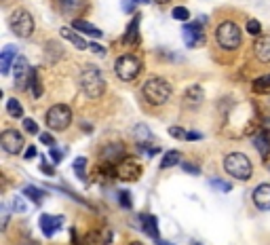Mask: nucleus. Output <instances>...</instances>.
<instances>
[{
    "label": "nucleus",
    "instance_id": "obj_1",
    "mask_svg": "<svg viewBox=\"0 0 270 245\" xmlns=\"http://www.w3.org/2000/svg\"><path fill=\"white\" fill-rule=\"evenodd\" d=\"M78 82H80V91L91 100H97L106 93V79L101 74V70L93 63H89L80 70V76H78Z\"/></svg>",
    "mask_w": 270,
    "mask_h": 245
},
{
    "label": "nucleus",
    "instance_id": "obj_2",
    "mask_svg": "<svg viewBox=\"0 0 270 245\" xmlns=\"http://www.w3.org/2000/svg\"><path fill=\"white\" fill-rule=\"evenodd\" d=\"M141 91H144L146 102L152 106H163L171 98V85L165 79H148Z\"/></svg>",
    "mask_w": 270,
    "mask_h": 245
},
{
    "label": "nucleus",
    "instance_id": "obj_3",
    "mask_svg": "<svg viewBox=\"0 0 270 245\" xmlns=\"http://www.w3.org/2000/svg\"><path fill=\"white\" fill-rule=\"evenodd\" d=\"M224 169H226V173H230L232 178L236 180H249L253 173V165L251 161H249V157H245L243 152H230L226 159H224Z\"/></svg>",
    "mask_w": 270,
    "mask_h": 245
},
{
    "label": "nucleus",
    "instance_id": "obj_4",
    "mask_svg": "<svg viewBox=\"0 0 270 245\" xmlns=\"http://www.w3.org/2000/svg\"><path fill=\"white\" fill-rule=\"evenodd\" d=\"M215 41H217V44H220L222 49L232 51V49H236L241 44L243 32L234 21H224V23L217 25V30H215Z\"/></svg>",
    "mask_w": 270,
    "mask_h": 245
},
{
    "label": "nucleus",
    "instance_id": "obj_5",
    "mask_svg": "<svg viewBox=\"0 0 270 245\" xmlns=\"http://www.w3.org/2000/svg\"><path fill=\"white\" fill-rule=\"evenodd\" d=\"M114 72H116V76L120 81H125V82H131L135 81L139 76L141 72V61H139V57L137 55H131V53H125V55H120L116 63H114Z\"/></svg>",
    "mask_w": 270,
    "mask_h": 245
},
{
    "label": "nucleus",
    "instance_id": "obj_6",
    "mask_svg": "<svg viewBox=\"0 0 270 245\" xmlns=\"http://www.w3.org/2000/svg\"><path fill=\"white\" fill-rule=\"evenodd\" d=\"M44 121H47L49 129H53V131H63V129L70 127V122H72V110H70V106H66V104H55L47 110Z\"/></svg>",
    "mask_w": 270,
    "mask_h": 245
},
{
    "label": "nucleus",
    "instance_id": "obj_7",
    "mask_svg": "<svg viewBox=\"0 0 270 245\" xmlns=\"http://www.w3.org/2000/svg\"><path fill=\"white\" fill-rule=\"evenodd\" d=\"M11 30L19 38H30L32 32H34V17L25 9H17L11 15Z\"/></svg>",
    "mask_w": 270,
    "mask_h": 245
},
{
    "label": "nucleus",
    "instance_id": "obj_8",
    "mask_svg": "<svg viewBox=\"0 0 270 245\" xmlns=\"http://www.w3.org/2000/svg\"><path fill=\"white\" fill-rule=\"evenodd\" d=\"M182 34H184V42L186 47L190 49H198L205 44V30H203V23L198 21H190V23H184L182 28Z\"/></svg>",
    "mask_w": 270,
    "mask_h": 245
},
{
    "label": "nucleus",
    "instance_id": "obj_9",
    "mask_svg": "<svg viewBox=\"0 0 270 245\" xmlns=\"http://www.w3.org/2000/svg\"><path fill=\"white\" fill-rule=\"evenodd\" d=\"M13 74H15V85L17 89H28L30 87V79H32V68L28 60L23 55H19L15 63H13Z\"/></svg>",
    "mask_w": 270,
    "mask_h": 245
},
{
    "label": "nucleus",
    "instance_id": "obj_10",
    "mask_svg": "<svg viewBox=\"0 0 270 245\" xmlns=\"http://www.w3.org/2000/svg\"><path fill=\"white\" fill-rule=\"evenodd\" d=\"M0 144L9 154H19L23 148V135L17 131V129H4L0 133Z\"/></svg>",
    "mask_w": 270,
    "mask_h": 245
},
{
    "label": "nucleus",
    "instance_id": "obj_11",
    "mask_svg": "<svg viewBox=\"0 0 270 245\" xmlns=\"http://www.w3.org/2000/svg\"><path fill=\"white\" fill-rule=\"evenodd\" d=\"M99 159L104 161V163H108V165H118L120 161H125V146L118 144V142H112V144L101 148Z\"/></svg>",
    "mask_w": 270,
    "mask_h": 245
},
{
    "label": "nucleus",
    "instance_id": "obj_12",
    "mask_svg": "<svg viewBox=\"0 0 270 245\" xmlns=\"http://www.w3.org/2000/svg\"><path fill=\"white\" fill-rule=\"evenodd\" d=\"M139 173H141V167L135 163V159H125V161H120V163L116 165V176L120 180H137L139 178Z\"/></svg>",
    "mask_w": 270,
    "mask_h": 245
},
{
    "label": "nucleus",
    "instance_id": "obj_13",
    "mask_svg": "<svg viewBox=\"0 0 270 245\" xmlns=\"http://www.w3.org/2000/svg\"><path fill=\"white\" fill-rule=\"evenodd\" d=\"M38 224H40V230H42V235L47 237V239H51L57 230L61 228V224H63V218L61 216H51V214H42L40 216V220H38Z\"/></svg>",
    "mask_w": 270,
    "mask_h": 245
},
{
    "label": "nucleus",
    "instance_id": "obj_14",
    "mask_svg": "<svg viewBox=\"0 0 270 245\" xmlns=\"http://www.w3.org/2000/svg\"><path fill=\"white\" fill-rule=\"evenodd\" d=\"M253 53L258 57V61L262 63H270V36L268 34H260L253 42Z\"/></svg>",
    "mask_w": 270,
    "mask_h": 245
},
{
    "label": "nucleus",
    "instance_id": "obj_15",
    "mask_svg": "<svg viewBox=\"0 0 270 245\" xmlns=\"http://www.w3.org/2000/svg\"><path fill=\"white\" fill-rule=\"evenodd\" d=\"M139 226L141 230L148 235V237H152L154 241H160V235H158V218L156 216H150V214H141L139 216Z\"/></svg>",
    "mask_w": 270,
    "mask_h": 245
},
{
    "label": "nucleus",
    "instance_id": "obj_16",
    "mask_svg": "<svg viewBox=\"0 0 270 245\" xmlns=\"http://www.w3.org/2000/svg\"><path fill=\"white\" fill-rule=\"evenodd\" d=\"M17 47L15 44H6V47L2 49V53H0V72H2L4 76L11 72V66L15 63L17 60Z\"/></svg>",
    "mask_w": 270,
    "mask_h": 245
},
{
    "label": "nucleus",
    "instance_id": "obj_17",
    "mask_svg": "<svg viewBox=\"0 0 270 245\" xmlns=\"http://www.w3.org/2000/svg\"><path fill=\"white\" fill-rule=\"evenodd\" d=\"M253 203H255V207L262 211L270 209V184H260L258 188L253 190Z\"/></svg>",
    "mask_w": 270,
    "mask_h": 245
},
{
    "label": "nucleus",
    "instance_id": "obj_18",
    "mask_svg": "<svg viewBox=\"0 0 270 245\" xmlns=\"http://www.w3.org/2000/svg\"><path fill=\"white\" fill-rule=\"evenodd\" d=\"M85 2L87 0H57L59 11L63 13V15H76L78 11L85 9Z\"/></svg>",
    "mask_w": 270,
    "mask_h": 245
},
{
    "label": "nucleus",
    "instance_id": "obj_19",
    "mask_svg": "<svg viewBox=\"0 0 270 245\" xmlns=\"http://www.w3.org/2000/svg\"><path fill=\"white\" fill-rule=\"evenodd\" d=\"M139 19H141V15H135V19L129 23V28H127V32H125V44H137L139 42Z\"/></svg>",
    "mask_w": 270,
    "mask_h": 245
},
{
    "label": "nucleus",
    "instance_id": "obj_20",
    "mask_svg": "<svg viewBox=\"0 0 270 245\" xmlns=\"http://www.w3.org/2000/svg\"><path fill=\"white\" fill-rule=\"evenodd\" d=\"M253 146L258 148V152L262 154V157H268V154H270V133H268V131H260V133H255V138H253Z\"/></svg>",
    "mask_w": 270,
    "mask_h": 245
},
{
    "label": "nucleus",
    "instance_id": "obj_21",
    "mask_svg": "<svg viewBox=\"0 0 270 245\" xmlns=\"http://www.w3.org/2000/svg\"><path fill=\"white\" fill-rule=\"evenodd\" d=\"M203 98H205V95H203V89L198 87V85L190 87L188 91L184 93V102H186V104H188V106H192V108H196L198 104H201V102H203Z\"/></svg>",
    "mask_w": 270,
    "mask_h": 245
},
{
    "label": "nucleus",
    "instance_id": "obj_22",
    "mask_svg": "<svg viewBox=\"0 0 270 245\" xmlns=\"http://www.w3.org/2000/svg\"><path fill=\"white\" fill-rule=\"evenodd\" d=\"M72 28L78 30V32H85V34L93 36V38H99V36H101V30L95 28V25H91L89 21H85V19H74V21H72Z\"/></svg>",
    "mask_w": 270,
    "mask_h": 245
},
{
    "label": "nucleus",
    "instance_id": "obj_23",
    "mask_svg": "<svg viewBox=\"0 0 270 245\" xmlns=\"http://www.w3.org/2000/svg\"><path fill=\"white\" fill-rule=\"evenodd\" d=\"M61 36H63V38H68V41H70V42H72V44H74V47H76V49H80V51H85V49H89V44H87V41H85V38H80V36H78V34H76V32H74V30L61 28Z\"/></svg>",
    "mask_w": 270,
    "mask_h": 245
},
{
    "label": "nucleus",
    "instance_id": "obj_24",
    "mask_svg": "<svg viewBox=\"0 0 270 245\" xmlns=\"http://www.w3.org/2000/svg\"><path fill=\"white\" fill-rule=\"evenodd\" d=\"M23 195L30 197L36 205H40L42 199L47 197V190H40V188H36V186H25V188H23Z\"/></svg>",
    "mask_w": 270,
    "mask_h": 245
},
{
    "label": "nucleus",
    "instance_id": "obj_25",
    "mask_svg": "<svg viewBox=\"0 0 270 245\" xmlns=\"http://www.w3.org/2000/svg\"><path fill=\"white\" fill-rule=\"evenodd\" d=\"M6 112H9L13 119H21V117H23V106H21V102H17L15 98H11L9 102H6Z\"/></svg>",
    "mask_w": 270,
    "mask_h": 245
},
{
    "label": "nucleus",
    "instance_id": "obj_26",
    "mask_svg": "<svg viewBox=\"0 0 270 245\" xmlns=\"http://www.w3.org/2000/svg\"><path fill=\"white\" fill-rule=\"evenodd\" d=\"M135 138H137V142H139V146H146L148 142H152L154 140V135L148 131V127L146 125H137L135 127Z\"/></svg>",
    "mask_w": 270,
    "mask_h": 245
},
{
    "label": "nucleus",
    "instance_id": "obj_27",
    "mask_svg": "<svg viewBox=\"0 0 270 245\" xmlns=\"http://www.w3.org/2000/svg\"><path fill=\"white\" fill-rule=\"evenodd\" d=\"M179 159H182L179 150H169V152H165L163 161H160V167H163V169H167V167H173V165L179 163Z\"/></svg>",
    "mask_w": 270,
    "mask_h": 245
},
{
    "label": "nucleus",
    "instance_id": "obj_28",
    "mask_svg": "<svg viewBox=\"0 0 270 245\" xmlns=\"http://www.w3.org/2000/svg\"><path fill=\"white\" fill-rule=\"evenodd\" d=\"M253 91L255 93H270V74H264L253 81Z\"/></svg>",
    "mask_w": 270,
    "mask_h": 245
},
{
    "label": "nucleus",
    "instance_id": "obj_29",
    "mask_svg": "<svg viewBox=\"0 0 270 245\" xmlns=\"http://www.w3.org/2000/svg\"><path fill=\"white\" fill-rule=\"evenodd\" d=\"M30 91L34 98H40L42 95V82L38 79V72L36 70H32V79H30Z\"/></svg>",
    "mask_w": 270,
    "mask_h": 245
},
{
    "label": "nucleus",
    "instance_id": "obj_30",
    "mask_svg": "<svg viewBox=\"0 0 270 245\" xmlns=\"http://www.w3.org/2000/svg\"><path fill=\"white\" fill-rule=\"evenodd\" d=\"M82 241H85L82 245H106L104 237H101V233H97V230H91V233H87Z\"/></svg>",
    "mask_w": 270,
    "mask_h": 245
},
{
    "label": "nucleus",
    "instance_id": "obj_31",
    "mask_svg": "<svg viewBox=\"0 0 270 245\" xmlns=\"http://www.w3.org/2000/svg\"><path fill=\"white\" fill-rule=\"evenodd\" d=\"M209 184L213 186L215 190H220V192H230L232 190V184L226 182V180H220V178H213V180H209Z\"/></svg>",
    "mask_w": 270,
    "mask_h": 245
},
{
    "label": "nucleus",
    "instance_id": "obj_32",
    "mask_svg": "<svg viewBox=\"0 0 270 245\" xmlns=\"http://www.w3.org/2000/svg\"><path fill=\"white\" fill-rule=\"evenodd\" d=\"M85 167H87V159L85 157H78L74 161V171H76V176H78V180H85Z\"/></svg>",
    "mask_w": 270,
    "mask_h": 245
},
{
    "label": "nucleus",
    "instance_id": "obj_33",
    "mask_svg": "<svg viewBox=\"0 0 270 245\" xmlns=\"http://www.w3.org/2000/svg\"><path fill=\"white\" fill-rule=\"evenodd\" d=\"M171 15L175 17V19H179V21H188V19H190V11L186 9V6H175V9L171 11Z\"/></svg>",
    "mask_w": 270,
    "mask_h": 245
},
{
    "label": "nucleus",
    "instance_id": "obj_34",
    "mask_svg": "<svg viewBox=\"0 0 270 245\" xmlns=\"http://www.w3.org/2000/svg\"><path fill=\"white\" fill-rule=\"evenodd\" d=\"M118 203H120V207H123V209H131L133 207L129 190H118Z\"/></svg>",
    "mask_w": 270,
    "mask_h": 245
},
{
    "label": "nucleus",
    "instance_id": "obj_35",
    "mask_svg": "<svg viewBox=\"0 0 270 245\" xmlns=\"http://www.w3.org/2000/svg\"><path fill=\"white\" fill-rule=\"evenodd\" d=\"M247 32H249V34H253V36L262 34V25H260L258 19H249V21H247Z\"/></svg>",
    "mask_w": 270,
    "mask_h": 245
},
{
    "label": "nucleus",
    "instance_id": "obj_36",
    "mask_svg": "<svg viewBox=\"0 0 270 245\" xmlns=\"http://www.w3.org/2000/svg\"><path fill=\"white\" fill-rule=\"evenodd\" d=\"M169 135H173L175 140H186V135H188V131L182 127H169Z\"/></svg>",
    "mask_w": 270,
    "mask_h": 245
},
{
    "label": "nucleus",
    "instance_id": "obj_37",
    "mask_svg": "<svg viewBox=\"0 0 270 245\" xmlns=\"http://www.w3.org/2000/svg\"><path fill=\"white\" fill-rule=\"evenodd\" d=\"M23 129H25L28 133H32V135L38 133V125H36L34 119H23Z\"/></svg>",
    "mask_w": 270,
    "mask_h": 245
},
{
    "label": "nucleus",
    "instance_id": "obj_38",
    "mask_svg": "<svg viewBox=\"0 0 270 245\" xmlns=\"http://www.w3.org/2000/svg\"><path fill=\"white\" fill-rule=\"evenodd\" d=\"M25 209H28V207H25V201H23L21 197H15V199H13V211H17V214H23Z\"/></svg>",
    "mask_w": 270,
    "mask_h": 245
},
{
    "label": "nucleus",
    "instance_id": "obj_39",
    "mask_svg": "<svg viewBox=\"0 0 270 245\" xmlns=\"http://www.w3.org/2000/svg\"><path fill=\"white\" fill-rule=\"evenodd\" d=\"M182 169H184L186 173H190V176H198V173H201L198 165H194V163H182Z\"/></svg>",
    "mask_w": 270,
    "mask_h": 245
},
{
    "label": "nucleus",
    "instance_id": "obj_40",
    "mask_svg": "<svg viewBox=\"0 0 270 245\" xmlns=\"http://www.w3.org/2000/svg\"><path fill=\"white\" fill-rule=\"evenodd\" d=\"M40 142H42L44 146H51V148L55 146V138L51 133H40Z\"/></svg>",
    "mask_w": 270,
    "mask_h": 245
},
{
    "label": "nucleus",
    "instance_id": "obj_41",
    "mask_svg": "<svg viewBox=\"0 0 270 245\" xmlns=\"http://www.w3.org/2000/svg\"><path fill=\"white\" fill-rule=\"evenodd\" d=\"M49 159L53 161V163H59V161L63 159V152H61V150H55V148H51V152H49Z\"/></svg>",
    "mask_w": 270,
    "mask_h": 245
},
{
    "label": "nucleus",
    "instance_id": "obj_42",
    "mask_svg": "<svg viewBox=\"0 0 270 245\" xmlns=\"http://www.w3.org/2000/svg\"><path fill=\"white\" fill-rule=\"evenodd\" d=\"M89 49H91L93 53H97V55H104L106 53V49L101 47V44H97V42H91V44H89Z\"/></svg>",
    "mask_w": 270,
    "mask_h": 245
},
{
    "label": "nucleus",
    "instance_id": "obj_43",
    "mask_svg": "<svg viewBox=\"0 0 270 245\" xmlns=\"http://www.w3.org/2000/svg\"><path fill=\"white\" fill-rule=\"evenodd\" d=\"M36 154H38V150H36V148H34V146H30V148H28V150H25V157H23V159H28V161H32V159H34V157H36Z\"/></svg>",
    "mask_w": 270,
    "mask_h": 245
},
{
    "label": "nucleus",
    "instance_id": "obj_44",
    "mask_svg": "<svg viewBox=\"0 0 270 245\" xmlns=\"http://www.w3.org/2000/svg\"><path fill=\"white\" fill-rule=\"evenodd\" d=\"M186 140H188V142H196V140H203V135H201V133H196V131H188Z\"/></svg>",
    "mask_w": 270,
    "mask_h": 245
},
{
    "label": "nucleus",
    "instance_id": "obj_45",
    "mask_svg": "<svg viewBox=\"0 0 270 245\" xmlns=\"http://www.w3.org/2000/svg\"><path fill=\"white\" fill-rule=\"evenodd\" d=\"M6 224H9V209L6 205H2V228H6Z\"/></svg>",
    "mask_w": 270,
    "mask_h": 245
},
{
    "label": "nucleus",
    "instance_id": "obj_46",
    "mask_svg": "<svg viewBox=\"0 0 270 245\" xmlns=\"http://www.w3.org/2000/svg\"><path fill=\"white\" fill-rule=\"evenodd\" d=\"M40 169H42L44 173H47V176H53V173H55V169H53V167H49L47 163H42V165H40Z\"/></svg>",
    "mask_w": 270,
    "mask_h": 245
},
{
    "label": "nucleus",
    "instance_id": "obj_47",
    "mask_svg": "<svg viewBox=\"0 0 270 245\" xmlns=\"http://www.w3.org/2000/svg\"><path fill=\"white\" fill-rule=\"evenodd\" d=\"M154 2H156V4H169L171 0H154Z\"/></svg>",
    "mask_w": 270,
    "mask_h": 245
},
{
    "label": "nucleus",
    "instance_id": "obj_48",
    "mask_svg": "<svg viewBox=\"0 0 270 245\" xmlns=\"http://www.w3.org/2000/svg\"><path fill=\"white\" fill-rule=\"evenodd\" d=\"M133 2H141V4H148L150 0H133Z\"/></svg>",
    "mask_w": 270,
    "mask_h": 245
},
{
    "label": "nucleus",
    "instance_id": "obj_49",
    "mask_svg": "<svg viewBox=\"0 0 270 245\" xmlns=\"http://www.w3.org/2000/svg\"><path fill=\"white\" fill-rule=\"evenodd\" d=\"M131 245H144V243H139V241H133Z\"/></svg>",
    "mask_w": 270,
    "mask_h": 245
}]
</instances>
